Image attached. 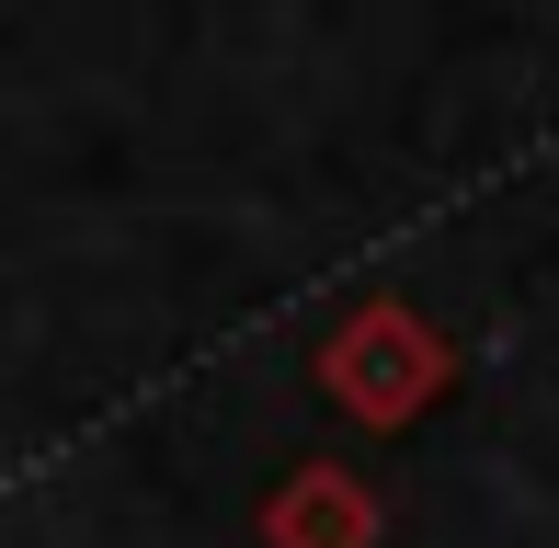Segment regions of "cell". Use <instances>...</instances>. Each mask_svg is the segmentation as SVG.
Wrapping results in <instances>:
<instances>
[{"mask_svg":"<svg viewBox=\"0 0 559 548\" xmlns=\"http://www.w3.org/2000/svg\"><path fill=\"white\" fill-rule=\"evenodd\" d=\"M445 378H456V355H445V332L412 309V297H366V309L343 320L332 343H320V389H332V412L354 422H423L445 401Z\"/></svg>","mask_w":559,"mask_h":548,"instance_id":"cell-1","label":"cell"},{"mask_svg":"<svg viewBox=\"0 0 559 548\" xmlns=\"http://www.w3.org/2000/svg\"><path fill=\"white\" fill-rule=\"evenodd\" d=\"M263 548H377V491L354 468L309 457L263 491Z\"/></svg>","mask_w":559,"mask_h":548,"instance_id":"cell-2","label":"cell"}]
</instances>
